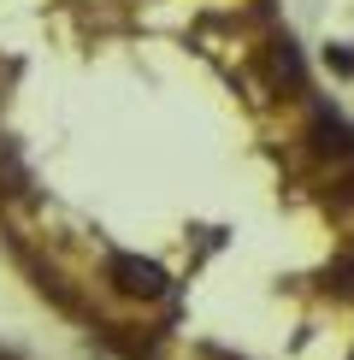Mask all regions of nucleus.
Here are the masks:
<instances>
[{
	"label": "nucleus",
	"mask_w": 354,
	"mask_h": 360,
	"mask_svg": "<svg viewBox=\"0 0 354 360\" xmlns=\"http://www.w3.org/2000/svg\"><path fill=\"white\" fill-rule=\"evenodd\" d=\"M107 278H112L118 295H136V302H159L166 295V272L154 260H142V254H112Z\"/></svg>",
	"instance_id": "nucleus-1"
},
{
	"label": "nucleus",
	"mask_w": 354,
	"mask_h": 360,
	"mask_svg": "<svg viewBox=\"0 0 354 360\" xmlns=\"http://www.w3.org/2000/svg\"><path fill=\"white\" fill-rule=\"evenodd\" d=\"M313 148H319V154H331V160H348V154H354V130H348L331 107H319V112H313Z\"/></svg>",
	"instance_id": "nucleus-2"
},
{
	"label": "nucleus",
	"mask_w": 354,
	"mask_h": 360,
	"mask_svg": "<svg viewBox=\"0 0 354 360\" xmlns=\"http://www.w3.org/2000/svg\"><path fill=\"white\" fill-rule=\"evenodd\" d=\"M272 71H277V77H301V59H295V48H289V41H272Z\"/></svg>",
	"instance_id": "nucleus-3"
},
{
	"label": "nucleus",
	"mask_w": 354,
	"mask_h": 360,
	"mask_svg": "<svg viewBox=\"0 0 354 360\" xmlns=\"http://www.w3.org/2000/svg\"><path fill=\"white\" fill-rule=\"evenodd\" d=\"M324 59H331L336 71H354V53H348V48H331V53H324Z\"/></svg>",
	"instance_id": "nucleus-4"
}]
</instances>
